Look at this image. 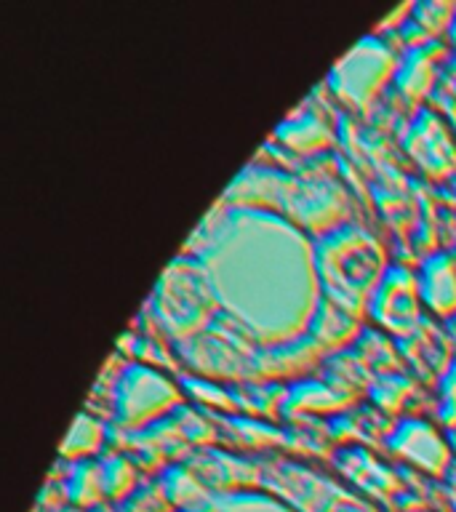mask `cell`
Returning <instances> with one entry per match:
<instances>
[{
  "instance_id": "cell-4",
  "label": "cell",
  "mask_w": 456,
  "mask_h": 512,
  "mask_svg": "<svg viewBox=\"0 0 456 512\" xmlns=\"http://www.w3.org/2000/svg\"><path fill=\"white\" fill-rule=\"evenodd\" d=\"M144 310H150L160 334L179 344L214 323L219 302L198 259L179 254L166 267Z\"/></svg>"
},
{
  "instance_id": "cell-23",
  "label": "cell",
  "mask_w": 456,
  "mask_h": 512,
  "mask_svg": "<svg viewBox=\"0 0 456 512\" xmlns=\"http://www.w3.org/2000/svg\"><path fill=\"white\" fill-rule=\"evenodd\" d=\"M435 416H438V422L446 430H456V360L446 368V374L438 379Z\"/></svg>"
},
{
  "instance_id": "cell-6",
  "label": "cell",
  "mask_w": 456,
  "mask_h": 512,
  "mask_svg": "<svg viewBox=\"0 0 456 512\" xmlns=\"http://www.w3.org/2000/svg\"><path fill=\"white\" fill-rule=\"evenodd\" d=\"M182 382L163 368L128 363L112 395V430L136 432L184 406Z\"/></svg>"
},
{
  "instance_id": "cell-9",
  "label": "cell",
  "mask_w": 456,
  "mask_h": 512,
  "mask_svg": "<svg viewBox=\"0 0 456 512\" xmlns=\"http://www.w3.org/2000/svg\"><path fill=\"white\" fill-rule=\"evenodd\" d=\"M400 144L408 152V158L435 182L451 179L456 174V134L448 126V120L430 104H422L411 115V120L403 126Z\"/></svg>"
},
{
  "instance_id": "cell-5",
  "label": "cell",
  "mask_w": 456,
  "mask_h": 512,
  "mask_svg": "<svg viewBox=\"0 0 456 512\" xmlns=\"http://www.w3.org/2000/svg\"><path fill=\"white\" fill-rule=\"evenodd\" d=\"M262 486L291 502L296 512H379L366 496L344 488L328 472L288 456L262 459Z\"/></svg>"
},
{
  "instance_id": "cell-11",
  "label": "cell",
  "mask_w": 456,
  "mask_h": 512,
  "mask_svg": "<svg viewBox=\"0 0 456 512\" xmlns=\"http://www.w3.org/2000/svg\"><path fill=\"white\" fill-rule=\"evenodd\" d=\"M339 475L350 480L363 496H374L379 502H398L403 491V480L390 464H384L371 446L363 443H344L331 454Z\"/></svg>"
},
{
  "instance_id": "cell-20",
  "label": "cell",
  "mask_w": 456,
  "mask_h": 512,
  "mask_svg": "<svg viewBox=\"0 0 456 512\" xmlns=\"http://www.w3.org/2000/svg\"><path fill=\"white\" fill-rule=\"evenodd\" d=\"M110 440V430L104 427V422L91 411H80L75 424H72L70 435L64 440L62 446V459H91L94 454H99Z\"/></svg>"
},
{
  "instance_id": "cell-14",
  "label": "cell",
  "mask_w": 456,
  "mask_h": 512,
  "mask_svg": "<svg viewBox=\"0 0 456 512\" xmlns=\"http://www.w3.org/2000/svg\"><path fill=\"white\" fill-rule=\"evenodd\" d=\"M448 54H451V46L440 38L408 46L400 56L398 70H395V86H398L400 96L408 102H422L435 86L440 64L446 62Z\"/></svg>"
},
{
  "instance_id": "cell-2",
  "label": "cell",
  "mask_w": 456,
  "mask_h": 512,
  "mask_svg": "<svg viewBox=\"0 0 456 512\" xmlns=\"http://www.w3.org/2000/svg\"><path fill=\"white\" fill-rule=\"evenodd\" d=\"M219 203L278 211L312 238L344 222H355V214H350L355 211V203L344 190V184L336 182L331 174L310 176L302 171L294 176L280 168L248 166L230 184V190L224 192Z\"/></svg>"
},
{
  "instance_id": "cell-16",
  "label": "cell",
  "mask_w": 456,
  "mask_h": 512,
  "mask_svg": "<svg viewBox=\"0 0 456 512\" xmlns=\"http://www.w3.org/2000/svg\"><path fill=\"white\" fill-rule=\"evenodd\" d=\"M360 331H363L360 318H355L352 312L342 310L339 304L328 302V299L320 296L318 310H315V318H312L307 334H310L312 339H318V342L326 347V352L347 350L350 344H355Z\"/></svg>"
},
{
  "instance_id": "cell-25",
  "label": "cell",
  "mask_w": 456,
  "mask_h": 512,
  "mask_svg": "<svg viewBox=\"0 0 456 512\" xmlns=\"http://www.w3.org/2000/svg\"><path fill=\"white\" fill-rule=\"evenodd\" d=\"M419 512H427V510H419Z\"/></svg>"
},
{
  "instance_id": "cell-18",
  "label": "cell",
  "mask_w": 456,
  "mask_h": 512,
  "mask_svg": "<svg viewBox=\"0 0 456 512\" xmlns=\"http://www.w3.org/2000/svg\"><path fill=\"white\" fill-rule=\"evenodd\" d=\"M422 387L419 382H414L406 371H395V374H382L376 376L374 382L368 384V398L376 408H382L384 414L392 416L403 411L406 406H411V400L416 395H422Z\"/></svg>"
},
{
  "instance_id": "cell-1",
  "label": "cell",
  "mask_w": 456,
  "mask_h": 512,
  "mask_svg": "<svg viewBox=\"0 0 456 512\" xmlns=\"http://www.w3.org/2000/svg\"><path fill=\"white\" fill-rule=\"evenodd\" d=\"M224 206V203H222ZM184 254L198 259L214 288L219 310L262 347L291 344L302 336L288 323L310 331L320 304V280L315 267L312 235L288 222L278 211L259 206H216L200 224Z\"/></svg>"
},
{
  "instance_id": "cell-17",
  "label": "cell",
  "mask_w": 456,
  "mask_h": 512,
  "mask_svg": "<svg viewBox=\"0 0 456 512\" xmlns=\"http://www.w3.org/2000/svg\"><path fill=\"white\" fill-rule=\"evenodd\" d=\"M211 419L216 422V427H222L224 440L230 448H259V451H267V448H288V435L286 430H278L267 422H256L254 416L243 414H211Z\"/></svg>"
},
{
  "instance_id": "cell-7",
  "label": "cell",
  "mask_w": 456,
  "mask_h": 512,
  "mask_svg": "<svg viewBox=\"0 0 456 512\" xmlns=\"http://www.w3.org/2000/svg\"><path fill=\"white\" fill-rule=\"evenodd\" d=\"M398 62L387 40L368 35L328 72V88L352 110H368L387 80L395 78Z\"/></svg>"
},
{
  "instance_id": "cell-24",
  "label": "cell",
  "mask_w": 456,
  "mask_h": 512,
  "mask_svg": "<svg viewBox=\"0 0 456 512\" xmlns=\"http://www.w3.org/2000/svg\"><path fill=\"white\" fill-rule=\"evenodd\" d=\"M446 499H448V507L451 512H456V462L451 464V470L446 472Z\"/></svg>"
},
{
  "instance_id": "cell-10",
  "label": "cell",
  "mask_w": 456,
  "mask_h": 512,
  "mask_svg": "<svg viewBox=\"0 0 456 512\" xmlns=\"http://www.w3.org/2000/svg\"><path fill=\"white\" fill-rule=\"evenodd\" d=\"M368 318L390 334H411L424 318L419 275L406 264H390L368 302Z\"/></svg>"
},
{
  "instance_id": "cell-21",
  "label": "cell",
  "mask_w": 456,
  "mask_h": 512,
  "mask_svg": "<svg viewBox=\"0 0 456 512\" xmlns=\"http://www.w3.org/2000/svg\"><path fill=\"white\" fill-rule=\"evenodd\" d=\"M176 512H296L286 502H280L275 496L264 491H238V494H219L211 496L206 502L187 507Z\"/></svg>"
},
{
  "instance_id": "cell-12",
  "label": "cell",
  "mask_w": 456,
  "mask_h": 512,
  "mask_svg": "<svg viewBox=\"0 0 456 512\" xmlns=\"http://www.w3.org/2000/svg\"><path fill=\"white\" fill-rule=\"evenodd\" d=\"M318 91L304 99L291 115L278 126L272 134L275 142L288 147L291 152L299 155H312V152H323L334 142V115L328 104H315Z\"/></svg>"
},
{
  "instance_id": "cell-3",
  "label": "cell",
  "mask_w": 456,
  "mask_h": 512,
  "mask_svg": "<svg viewBox=\"0 0 456 512\" xmlns=\"http://www.w3.org/2000/svg\"><path fill=\"white\" fill-rule=\"evenodd\" d=\"M312 243L323 299L363 320L376 286L390 267L382 240L360 222H344L320 232Z\"/></svg>"
},
{
  "instance_id": "cell-22",
  "label": "cell",
  "mask_w": 456,
  "mask_h": 512,
  "mask_svg": "<svg viewBox=\"0 0 456 512\" xmlns=\"http://www.w3.org/2000/svg\"><path fill=\"white\" fill-rule=\"evenodd\" d=\"M72 502L80 507H94L99 502H107L102 486V467L99 459H78L72 462V470L67 472V480L62 483Z\"/></svg>"
},
{
  "instance_id": "cell-19",
  "label": "cell",
  "mask_w": 456,
  "mask_h": 512,
  "mask_svg": "<svg viewBox=\"0 0 456 512\" xmlns=\"http://www.w3.org/2000/svg\"><path fill=\"white\" fill-rule=\"evenodd\" d=\"M352 350L358 352V358L363 360V366L368 371H379L382 374H395L403 371V360H400V347L392 342L390 336H384V331H376L371 326H363L360 336L352 344Z\"/></svg>"
},
{
  "instance_id": "cell-15",
  "label": "cell",
  "mask_w": 456,
  "mask_h": 512,
  "mask_svg": "<svg viewBox=\"0 0 456 512\" xmlns=\"http://www.w3.org/2000/svg\"><path fill=\"white\" fill-rule=\"evenodd\" d=\"M419 294L422 304L435 318L456 315V259L448 251L430 254L419 267Z\"/></svg>"
},
{
  "instance_id": "cell-8",
  "label": "cell",
  "mask_w": 456,
  "mask_h": 512,
  "mask_svg": "<svg viewBox=\"0 0 456 512\" xmlns=\"http://www.w3.org/2000/svg\"><path fill=\"white\" fill-rule=\"evenodd\" d=\"M387 454L411 464L430 478H446L454 459V446L427 416H400L382 443Z\"/></svg>"
},
{
  "instance_id": "cell-13",
  "label": "cell",
  "mask_w": 456,
  "mask_h": 512,
  "mask_svg": "<svg viewBox=\"0 0 456 512\" xmlns=\"http://www.w3.org/2000/svg\"><path fill=\"white\" fill-rule=\"evenodd\" d=\"M454 347L456 344L448 331H443L435 320L427 318V312L411 334L400 336V350L416 374L422 376V382L427 384L438 382L440 376L446 374V368L456 360Z\"/></svg>"
}]
</instances>
